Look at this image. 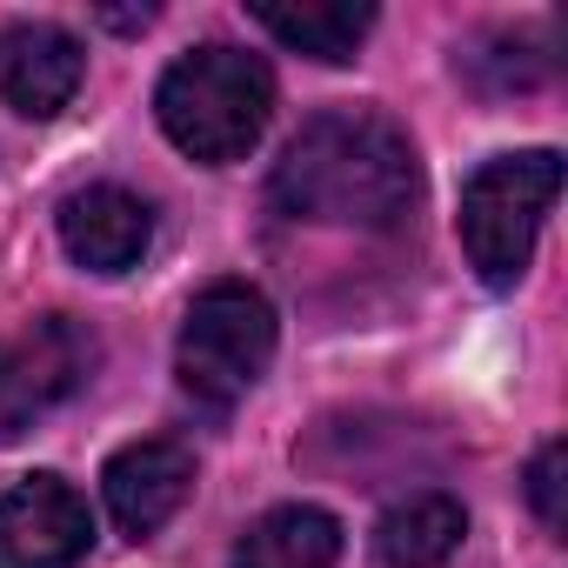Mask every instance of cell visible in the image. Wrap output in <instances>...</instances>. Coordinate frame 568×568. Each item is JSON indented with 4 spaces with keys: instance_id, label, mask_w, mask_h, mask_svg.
<instances>
[{
    "instance_id": "8fae6325",
    "label": "cell",
    "mask_w": 568,
    "mask_h": 568,
    "mask_svg": "<svg viewBox=\"0 0 568 568\" xmlns=\"http://www.w3.org/2000/svg\"><path fill=\"white\" fill-rule=\"evenodd\" d=\"M254 21H261L281 48L342 68V61H355V48L368 41L375 8H362V0H355V8H348V0H315V8H254Z\"/></svg>"
},
{
    "instance_id": "9c48e42d",
    "label": "cell",
    "mask_w": 568,
    "mask_h": 568,
    "mask_svg": "<svg viewBox=\"0 0 568 568\" xmlns=\"http://www.w3.org/2000/svg\"><path fill=\"white\" fill-rule=\"evenodd\" d=\"M342 561V521L315 501L267 508L241 541L227 568H335Z\"/></svg>"
},
{
    "instance_id": "5b68a950",
    "label": "cell",
    "mask_w": 568,
    "mask_h": 568,
    "mask_svg": "<svg viewBox=\"0 0 568 568\" xmlns=\"http://www.w3.org/2000/svg\"><path fill=\"white\" fill-rule=\"evenodd\" d=\"M88 541L94 515L61 475H21L0 488V568H74Z\"/></svg>"
},
{
    "instance_id": "277c9868",
    "label": "cell",
    "mask_w": 568,
    "mask_h": 568,
    "mask_svg": "<svg viewBox=\"0 0 568 568\" xmlns=\"http://www.w3.org/2000/svg\"><path fill=\"white\" fill-rule=\"evenodd\" d=\"M274 362V308L247 281H214L194 295L187 322H181V348H174V375L187 388V402H201L207 415H227Z\"/></svg>"
},
{
    "instance_id": "52a82bcc",
    "label": "cell",
    "mask_w": 568,
    "mask_h": 568,
    "mask_svg": "<svg viewBox=\"0 0 568 568\" xmlns=\"http://www.w3.org/2000/svg\"><path fill=\"white\" fill-rule=\"evenodd\" d=\"M88 74V54L54 21H14L0 28V101L28 121H54Z\"/></svg>"
},
{
    "instance_id": "7a4b0ae2",
    "label": "cell",
    "mask_w": 568,
    "mask_h": 568,
    "mask_svg": "<svg viewBox=\"0 0 568 568\" xmlns=\"http://www.w3.org/2000/svg\"><path fill=\"white\" fill-rule=\"evenodd\" d=\"M154 114H161L168 141H174L187 161L227 168V161H241V154L267 134L274 74H267L261 54H241V48H194V54H181V61L161 74Z\"/></svg>"
},
{
    "instance_id": "3957f363",
    "label": "cell",
    "mask_w": 568,
    "mask_h": 568,
    "mask_svg": "<svg viewBox=\"0 0 568 568\" xmlns=\"http://www.w3.org/2000/svg\"><path fill=\"white\" fill-rule=\"evenodd\" d=\"M555 194H561V154H548V148L495 154L468 174V187H462V247H468V267L488 288H515L521 281Z\"/></svg>"
},
{
    "instance_id": "9a60e30c",
    "label": "cell",
    "mask_w": 568,
    "mask_h": 568,
    "mask_svg": "<svg viewBox=\"0 0 568 568\" xmlns=\"http://www.w3.org/2000/svg\"><path fill=\"white\" fill-rule=\"evenodd\" d=\"M41 415V402L28 395V375H21V362H14V348L0 342V442H14L28 422Z\"/></svg>"
},
{
    "instance_id": "4fadbf2b",
    "label": "cell",
    "mask_w": 568,
    "mask_h": 568,
    "mask_svg": "<svg viewBox=\"0 0 568 568\" xmlns=\"http://www.w3.org/2000/svg\"><path fill=\"white\" fill-rule=\"evenodd\" d=\"M488 48H501V54H462V74H468L481 94H515V88H535V81L548 74V54H521L515 34H495Z\"/></svg>"
},
{
    "instance_id": "6da1fadb",
    "label": "cell",
    "mask_w": 568,
    "mask_h": 568,
    "mask_svg": "<svg viewBox=\"0 0 568 568\" xmlns=\"http://www.w3.org/2000/svg\"><path fill=\"white\" fill-rule=\"evenodd\" d=\"M267 194L295 221L395 227L422 194V161L388 114L335 108V114L302 121V134L281 148Z\"/></svg>"
},
{
    "instance_id": "30bf717a",
    "label": "cell",
    "mask_w": 568,
    "mask_h": 568,
    "mask_svg": "<svg viewBox=\"0 0 568 568\" xmlns=\"http://www.w3.org/2000/svg\"><path fill=\"white\" fill-rule=\"evenodd\" d=\"M462 535H468L462 501L442 495V488H428V495H408V501H395V508L382 515L375 548H382L388 568H442V561L462 548Z\"/></svg>"
},
{
    "instance_id": "5bb4252c",
    "label": "cell",
    "mask_w": 568,
    "mask_h": 568,
    "mask_svg": "<svg viewBox=\"0 0 568 568\" xmlns=\"http://www.w3.org/2000/svg\"><path fill=\"white\" fill-rule=\"evenodd\" d=\"M528 501H535V515H541L548 528L568 521V448H561V442H548V448L528 462Z\"/></svg>"
},
{
    "instance_id": "7c38bea8",
    "label": "cell",
    "mask_w": 568,
    "mask_h": 568,
    "mask_svg": "<svg viewBox=\"0 0 568 568\" xmlns=\"http://www.w3.org/2000/svg\"><path fill=\"white\" fill-rule=\"evenodd\" d=\"M14 362H21V375H28V395H34L41 408H54V402H68V395L88 382V368H94V335H88L74 315H41V322L14 342Z\"/></svg>"
},
{
    "instance_id": "8992f818",
    "label": "cell",
    "mask_w": 568,
    "mask_h": 568,
    "mask_svg": "<svg viewBox=\"0 0 568 568\" xmlns=\"http://www.w3.org/2000/svg\"><path fill=\"white\" fill-rule=\"evenodd\" d=\"M101 495H108L114 528L134 535V541H148V535H161V528L181 515V501L194 495V455H187L181 442H168V435L128 442V448L101 468Z\"/></svg>"
},
{
    "instance_id": "ba28073f",
    "label": "cell",
    "mask_w": 568,
    "mask_h": 568,
    "mask_svg": "<svg viewBox=\"0 0 568 568\" xmlns=\"http://www.w3.org/2000/svg\"><path fill=\"white\" fill-rule=\"evenodd\" d=\"M61 241H68V254H74L81 267H94V274H128V267L148 254V241H154V207H148L141 194L114 187V181L81 187V194L61 201Z\"/></svg>"
}]
</instances>
